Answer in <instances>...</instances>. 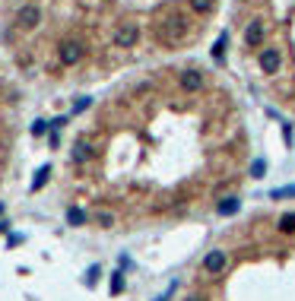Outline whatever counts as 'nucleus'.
Instances as JSON below:
<instances>
[{
  "label": "nucleus",
  "instance_id": "5701e85b",
  "mask_svg": "<svg viewBox=\"0 0 295 301\" xmlns=\"http://www.w3.org/2000/svg\"><path fill=\"white\" fill-rule=\"evenodd\" d=\"M283 139H286V143H292V127H289V124L283 127Z\"/></svg>",
  "mask_w": 295,
  "mask_h": 301
},
{
  "label": "nucleus",
  "instance_id": "1a4fd4ad",
  "mask_svg": "<svg viewBox=\"0 0 295 301\" xmlns=\"http://www.w3.org/2000/svg\"><path fill=\"white\" fill-rule=\"evenodd\" d=\"M181 86H184L187 92H200L203 89V73L200 70H184L181 73Z\"/></svg>",
  "mask_w": 295,
  "mask_h": 301
},
{
  "label": "nucleus",
  "instance_id": "f8f14e48",
  "mask_svg": "<svg viewBox=\"0 0 295 301\" xmlns=\"http://www.w3.org/2000/svg\"><path fill=\"white\" fill-rule=\"evenodd\" d=\"M213 3H216V0H187V6H191L197 16H206V13L213 10Z\"/></svg>",
  "mask_w": 295,
  "mask_h": 301
},
{
  "label": "nucleus",
  "instance_id": "423d86ee",
  "mask_svg": "<svg viewBox=\"0 0 295 301\" xmlns=\"http://www.w3.org/2000/svg\"><path fill=\"white\" fill-rule=\"evenodd\" d=\"M203 270H206V273H213V276H216V273H222V270H225V254L213 247V251L203 257Z\"/></svg>",
  "mask_w": 295,
  "mask_h": 301
},
{
  "label": "nucleus",
  "instance_id": "39448f33",
  "mask_svg": "<svg viewBox=\"0 0 295 301\" xmlns=\"http://www.w3.org/2000/svg\"><path fill=\"white\" fill-rule=\"evenodd\" d=\"M92 156H96V149H92V143H89V139H76V143H73V152H70V159H73L76 165L89 162Z\"/></svg>",
  "mask_w": 295,
  "mask_h": 301
},
{
  "label": "nucleus",
  "instance_id": "f03ea898",
  "mask_svg": "<svg viewBox=\"0 0 295 301\" xmlns=\"http://www.w3.org/2000/svg\"><path fill=\"white\" fill-rule=\"evenodd\" d=\"M140 38V25L137 23H121L115 32H111V42L118 45V48H133Z\"/></svg>",
  "mask_w": 295,
  "mask_h": 301
},
{
  "label": "nucleus",
  "instance_id": "9b49d317",
  "mask_svg": "<svg viewBox=\"0 0 295 301\" xmlns=\"http://www.w3.org/2000/svg\"><path fill=\"white\" fill-rule=\"evenodd\" d=\"M48 178H51V165H42V168L35 171V178H32V190H42V187L48 184Z\"/></svg>",
  "mask_w": 295,
  "mask_h": 301
},
{
  "label": "nucleus",
  "instance_id": "412c9836",
  "mask_svg": "<svg viewBox=\"0 0 295 301\" xmlns=\"http://www.w3.org/2000/svg\"><path fill=\"white\" fill-rule=\"evenodd\" d=\"M96 222L102 225V229H111V225H115V216H111V212H98V216H96Z\"/></svg>",
  "mask_w": 295,
  "mask_h": 301
},
{
  "label": "nucleus",
  "instance_id": "0eeeda50",
  "mask_svg": "<svg viewBox=\"0 0 295 301\" xmlns=\"http://www.w3.org/2000/svg\"><path fill=\"white\" fill-rule=\"evenodd\" d=\"M245 42L251 45V48H257L260 42H264V19H251L245 29Z\"/></svg>",
  "mask_w": 295,
  "mask_h": 301
},
{
  "label": "nucleus",
  "instance_id": "6ab92c4d",
  "mask_svg": "<svg viewBox=\"0 0 295 301\" xmlns=\"http://www.w3.org/2000/svg\"><path fill=\"white\" fill-rule=\"evenodd\" d=\"M48 127H51V124H48V120H42V117H35V120H32V137H42V133H45V130H48Z\"/></svg>",
  "mask_w": 295,
  "mask_h": 301
},
{
  "label": "nucleus",
  "instance_id": "2eb2a0df",
  "mask_svg": "<svg viewBox=\"0 0 295 301\" xmlns=\"http://www.w3.org/2000/svg\"><path fill=\"white\" fill-rule=\"evenodd\" d=\"M225 42H229V35L222 32V35L216 38V45H213V57H216V60H222V57H225Z\"/></svg>",
  "mask_w": 295,
  "mask_h": 301
},
{
  "label": "nucleus",
  "instance_id": "ddd939ff",
  "mask_svg": "<svg viewBox=\"0 0 295 301\" xmlns=\"http://www.w3.org/2000/svg\"><path fill=\"white\" fill-rule=\"evenodd\" d=\"M67 222H70V225H86V209L70 206V209H67Z\"/></svg>",
  "mask_w": 295,
  "mask_h": 301
},
{
  "label": "nucleus",
  "instance_id": "7ed1b4c3",
  "mask_svg": "<svg viewBox=\"0 0 295 301\" xmlns=\"http://www.w3.org/2000/svg\"><path fill=\"white\" fill-rule=\"evenodd\" d=\"M83 54H86V48L79 42H60V48H57V60L64 67H73V64H79V60H83Z\"/></svg>",
  "mask_w": 295,
  "mask_h": 301
},
{
  "label": "nucleus",
  "instance_id": "f3484780",
  "mask_svg": "<svg viewBox=\"0 0 295 301\" xmlns=\"http://www.w3.org/2000/svg\"><path fill=\"white\" fill-rule=\"evenodd\" d=\"M267 175V162L264 159H254L251 162V178H264Z\"/></svg>",
  "mask_w": 295,
  "mask_h": 301
},
{
  "label": "nucleus",
  "instance_id": "a878e982",
  "mask_svg": "<svg viewBox=\"0 0 295 301\" xmlns=\"http://www.w3.org/2000/svg\"><path fill=\"white\" fill-rule=\"evenodd\" d=\"M0 216H3V203H0Z\"/></svg>",
  "mask_w": 295,
  "mask_h": 301
},
{
  "label": "nucleus",
  "instance_id": "4be33fe9",
  "mask_svg": "<svg viewBox=\"0 0 295 301\" xmlns=\"http://www.w3.org/2000/svg\"><path fill=\"white\" fill-rule=\"evenodd\" d=\"M98 276H102V270H98V266H89V273H86V285L92 289V285L98 282Z\"/></svg>",
  "mask_w": 295,
  "mask_h": 301
},
{
  "label": "nucleus",
  "instance_id": "a211bd4d",
  "mask_svg": "<svg viewBox=\"0 0 295 301\" xmlns=\"http://www.w3.org/2000/svg\"><path fill=\"white\" fill-rule=\"evenodd\" d=\"M273 200H286V197H295V184H289V187H276V190L270 193Z\"/></svg>",
  "mask_w": 295,
  "mask_h": 301
},
{
  "label": "nucleus",
  "instance_id": "6e6552de",
  "mask_svg": "<svg viewBox=\"0 0 295 301\" xmlns=\"http://www.w3.org/2000/svg\"><path fill=\"white\" fill-rule=\"evenodd\" d=\"M279 64H283V57H279L276 48H267L264 54H260V70H264V73H276Z\"/></svg>",
  "mask_w": 295,
  "mask_h": 301
},
{
  "label": "nucleus",
  "instance_id": "f257e3e1",
  "mask_svg": "<svg viewBox=\"0 0 295 301\" xmlns=\"http://www.w3.org/2000/svg\"><path fill=\"white\" fill-rule=\"evenodd\" d=\"M187 35H191V29H187V23L178 16V13H169L165 19H159V23H156V38H159L162 45H169V48L184 45Z\"/></svg>",
  "mask_w": 295,
  "mask_h": 301
},
{
  "label": "nucleus",
  "instance_id": "4468645a",
  "mask_svg": "<svg viewBox=\"0 0 295 301\" xmlns=\"http://www.w3.org/2000/svg\"><path fill=\"white\" fill-rule=\"evenodd\" d=\"M279 232H286V235H292V232H295V212L279 216Z\"/></svg>",
  "mask_w": 295,
  "mask_h": 301
},
{
  "label": "nucleus",
  "instance_id": "b1692460",
  "mask_svg": "<svg viewBox=\"0 0 295 301\" xmlns=\"http://www.w3.org/2000/svg\"><path fill=\"white\" fill-rule=\"evenodd\" d=\"M172 292H175V282H172V285H169V289H165V295H159L156 301H169V295H172Z\"/></svg>",
  "mask_w": 295,
  "mask_h": 301
},
{
  "label": "nucleus",
  "instance_id": "aec40b11",
  "mask_svg": "<svg viewBox=\"0 0 295 301\" xmlns=\"http://www.w3.org/2000/svg\"><path fill=\"white\" fill-rule=\"evenodd\" d=\"M89 105H92V98H89V95H79L76 102H73V115H79V111H86V108H89Z\"/></svg>",
  "mask_w": 295,
  "mask_h": 301
},
{
  "label": "nucleus",
  "instance_id": "393cba45",
  "mask_svg": "<svg viewBox=\"0 0 295 301\" xmlns=\"http://www.w3.org/2000/svg\"><path fill=\"white\" fill-rule=\"evenodd\" d=\"M187 301H203V298H187Z\"/></svg>",
  "mask_w": 295,
  "mask_h": 301
},
{
  "label": "nucleus",
  "instance_id": "dca6fc26",
  "mask_svg": "<svg viewBox=\"0 0 295 301\" xmlns=\"http://www.w3.org/2000/svg\"><path fill=\"white\" fill-rule=\"evenodd\" d=\"M124 292V273H111V295Z\"/></svg>",
  "mask_w": 295,
  "mask_h": 301
},
{
  "label": "nucleus",
  "instance_id": "9d476101",
  "mask_svg": "<svg viewBox=\"0 0 295 301\" xmlns=\"http://www.w3.org/2000/svg\"><path fill=\"white\" fill-rule=\"evenodd\" d=\"M238 209H241V200L235 197V193H229V197H222V200L216 203V212H219V216H235Z\"/></svg>",
  "mask_w": 295,
  "mask_h": 301
},
{
  "label": "nucleus",
  "instance_id": "20e7f679",
  "mask_svg": "<svg viewBox=\"0 0 295 301\" xmlns=\"http://www.w3.org/2000/svg\"><path fill=\"white\" fill-rule=\"evenodd\" d=\"M38 23H42V10H38L35 3L23 6V10L16 13V25H19V29H23V32H32V29H35Z\"/></svg>",
  "mask_w": 295,
  "mask_h": 301
}]
</instances>
